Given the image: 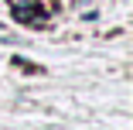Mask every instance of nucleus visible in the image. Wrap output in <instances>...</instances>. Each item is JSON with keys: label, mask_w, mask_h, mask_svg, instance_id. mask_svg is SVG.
Returning a JSON list of instances; mask_svg holds the SVG:
<instances>
[{"label": "nucleus", "mask_w": 133, "mask_h": 130, "mask_svg": "<svg viewBox=\"0 0 133 130\" xmlns=\"http://www.w3.org/2000/svg\"><path fill=\"white\" fill-rule=\"evenodd\" d=\"M7 4H10L14 17L21 24H31V28H44V21L58 10L55 0H7Z\"/></svg>", "instance_id": "obj_1"}]
</instances>
